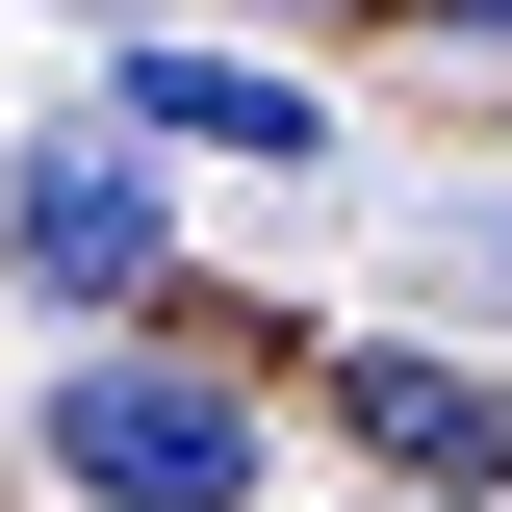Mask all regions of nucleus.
Returning a JSON list of instances; mask_svg holds the SVG:
<instances>
[{
	"mask_svg": "<svg viewBox=\"0 0 512 512\" xmlns=\"http://www.w3.org/2000/svg\"><path fill=\"white\" fill-rule=\"evenodd\" d=\"M128 128H180V154H333V103H308V77L180 52V26H128Z\"/></svg>",
	"mask_w": 512,
	"mask_h": 512,
	"instance_id": "obj_4",
	"label": "nucleus"
},
{
	"mask_svg": "<svg viewBox=\"0 0 512 512\" xmlns=\"http://www.w3.org/2000/svg\"><path fill=\"white\" fill-rule=\"evenodd\" d=\"M154 231H180V205L128 180V128H52V154H0V256H26L52 308H128V282H154Z\"/></svg>",
	"mask_w": 512,
	"mask_h": 512,
	"instance_id": "obj_2",
	"label": "nucleus"
},
{
	"mask_svg": "<svg viewBox=\"0 0 512 512\" xmlns=\"http://www.w3.org/2000/svg\"><path fill=\"white\" fill-rule=\"evenodd\" d=\"M26 436H52V487H103V512H256V410L205 359H128V333L26 410Z\"/></svg>",
	"mask_w": 512,
	"mask_h": 512,
	"instance_id": "obj_1",
	"label": "nucleus"
},
{
	"mask_svg": "<svg viewBox=\"0 0 512 512\" xmlns=\"http://www.w3.org/2000/svg\"><path fill=\"white\" fill-rule=\"evenodd\" d=\"M487 282H512V231H487Z\"/></svg>",
	"mask_w": 512,
	"mask_h": 512,
	"instance_id": "obj_6",
	"label": "nucleus"
},
{
	"mask_svg": "<svg viewBox=\"0 0 512 512\" xmlns=\"http://www.w3.org/2000/svg\"><path fill=\"white\" fill-rule=\"evenodd\" d=\"M333 410H359L410 487H461V512L512 487V384H487V359H410V333H359V359H333Z\"/></svg>",
	"mask_w": 512,
	"mask_h": 512,
	"instance_id": "obj_3",
	"label": "nucleus"
},
{
	"mask_svg": "<svg viewBox=\"0 0 512 512\" xmlns=\"http://www.w3.org/2000/svg\"><path fill=\"white\" fill-rule=\"evenodd\" d=\"M436 26H461V52H512V0H436Z\"/></svg>",
	"mask_w": 512,
	"mask_h": 512,
	"instance_id": "obj_5",
	"label": "nucleus"
}]
</instances>
